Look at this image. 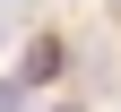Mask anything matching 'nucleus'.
<instances>
[{
  "instance_id": "obj_1",
  "label": "nucleus",
  "mask_w": 121,
  "mask_h": 112,
  "mask_svg": "<svg viewBox=\"0 0 121 112\" xmlns=\"http://www.w3.org/2000/svg\"><path fill=\"white\" fill-rule=\"evenodd\" d=\"M0 112H26V86L17 78H0Z\"/></svg>"
},
{
  "instance_id": "obj_2",
  "label": "nucleus",
  "mask_w": 121,
  "mask_h": 112,
  "mask_svg": "<svg viewBox=\"0 0 121 112\" xmlns=\"http://www.w3.org/2000/svg\"><path fill=\"white\" fill-rule=\"evenodd\" d=\"M60 112H78V104H60Z\"/></svg>"
}]
</instances>
